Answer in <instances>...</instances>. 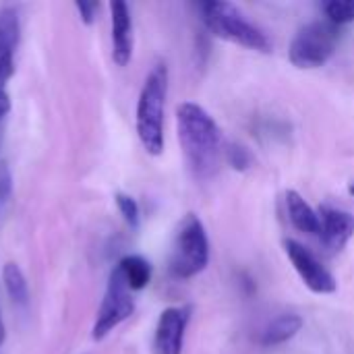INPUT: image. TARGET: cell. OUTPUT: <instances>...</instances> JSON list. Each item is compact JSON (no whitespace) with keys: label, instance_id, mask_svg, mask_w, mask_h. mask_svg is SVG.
<instances>
[{"label":"cell","instance_id":"obj_1","mask_svg":"<svg viewBox=\"0 0 354 354\" xmlns=\"http://www.w3.org/2000/svg\"><path fill=\"white\" fill-rule=\"evenodd\" d=\"M176 131L191 172L209 178L222 156V131L214 116L195 102H183L176 108Z\"/></svg>","mask_w":354,"mask_h":354},{"label":"cell","instance_id":"obj_2","mask_svg":"<svg viewBox=\"0 0 354 354\" xmlns=\"http://www.w3.org/2000/svg\"><path fill=\"white\" fill-rule=\"evenodd\" d=\"M166 95H168V66L166 62H156L147 73L139 100L135 127L143 149L149 156L164 153V116H166Z\"/></svg>","mask_w":354,"mask_h":354},{"label":"cell","instance_id":"obj_3","mask_svg":"<svg viewBox=\"0 0 354 354\" xmlns=\"http://www.w3.org/2000/svg\"><path fill=\"white\" fill-rule=\"evenodd\" d=\"M201 12L203 25L220 39H226L230 44L243 46L247 50H255L261 54L272 52V41L270 37L253 25L232 2L224 0H207L197 4Z\"/></svg>","mask_w":354,"mask_h":354},{"label":"cell","instance_id":"obj_4","mask_svg":"<svg viewBox=\"0 0 354 354\" xmlns=\"http://www.w3.org/2000/svg\"><path fill=\"white\" fill-rule=\"evenodd\" d=\"M209 263V236L195 214H187L172 243V253L168 261V270L176 280H189L201 274Z\"/></svg>","mask_w":354,"mask_h":354},{"label":"cell","instance_id":"obj_5","mask_svg":"<svg viewBox=\"0 0 354 354\" xmlns=\"http://www.w3.org/2000/svg\"><path fill=\"white\" fill-rule=\"evenodd\" d=\"M340 27L330 21H313L297 31L290 41L288 58L297 68H319L336 52Z\"/></svg>","mask_w":354,"mask_h":354},{"label":"cell","instance_id":"obj_6","mask_svg":"<svg viewBox=\"0 0 354 354\" xmlns=\"http://www.w3.org/2000/svg\"><path fill=\"white\" fill-rule=\"evenodd\" d=\"M133 313H135V299L131 295V288L122 280L120 272L114 268L110 278H108V286H106L102 305L97 309V317H95V324L91 330V338L97 342L104 340L110 332H114Z\"/></svg>","mask_w":354,"mask_h":354},{"label":"cell","instance_id":"obj_7","mask_svg":"<svg viewBox=\"0 0 354 354\" xmlns=\"http://www.w3.org/2000/svg\"><path fill=\"white\" fill-rule=\"evenodd\" d=\"M284 251L295 268V272L299 274V278L303 280V284L315 292V295H334L338 290V282L334 278V274L299 241L286 239L284 241Z\"/></svg>","mask_w":354,"mask_h":354},{"label":"cell","instance_id":"obj_8","mask_svg":"<svg viewBox=\"0 0 354 354\" xmlns=\"http://www.w3.org/2000/svg\"><path fill=\"white\" fill-rule=\"evenodd\" d=\"M189 317L191 311L187 307H168L160 313L151 344L153 354H183Z\"/></svg>","mask_w":354,"mask_h":354},{"label":"cell","instance_id":"obj_9","mask_svg":"<svg viewBox=\"0 0 354 354\" xmlns=\"http://www.w3.org/2000/svg\"><path fill=\"white\" fill-rule=\"evenodd\" d=\"M319 222H322V241L330 251H342L348 241L354 236V216L351 212L324 203L319 207Z\"/></svg>","mask_w":354,"mask_h":354},{"label":"cell","instance_id":"obj_10","mask_svg":"<svg viewBox=\"0 0 354 354\" xmlns=\"http://www.w3.org/2000/svg\"><path fill=\"white\" fill-rule=\"evenodd\" d=\"M112 17V60L118 66H127L133 58L135 35H133V17L131 8L122 0L110 2Z\"/></svg>","mask_w":354,"mask_h":354},{"label":"cell","instance_id":"obj_11","mask_svg":"<svg viewBox=\"0 0 354 354\" xmlns=\"http://www.w3.org/2000/svg\"><path fill=\"white\" fill-rule=\"evenodd\" d=\"M21 37V23L19 12L12 6L0 8V87L12 77L15 73V54Z\"/></svg>","mask_w":354,"mask_h":354},{"label":"cell","instance_id":"obj_12","mask_svg":"<svg viewBox=\"0 0 354 354\" xmlns=\"http://www.w3.org/2000/svg\"><path fill=\"white\" fill-rule=\"evenodd\" d=\"M286 209H288L290 224L299 232H305V234H311V236H319V232H322L319 214L307 203V199L299 191H295V189L286 191Z\"/></svg>","mask_w":354,"mask_h":354},{"label":"cell","instance_id":"obj_13","mask_svg":"<svg viewBox=\"0 0 354 354\" xmlns=\"http://www.w3.org/2000/svg\"><path fill=\"white\" fill-rule=\"evenodd\" d=\"M301 330H303V317L297 315V313H284V315L276 317L261 332L259 342L263 346H278V344H284V342L292 340Z\"/></svg>","mask_w":354,"mask_h":354},{"label":"cell","instance_id":"obj_14","mask_svg":"<svg viewBox=\"0 0 354 354\" xmlns=\"http://www.w3.org/2000/svg\"><path fill=\"white\" fill-rule=\"evenodd\" d=\"M116 270L120 272L122 280L127 282V286L131 288V292L143 290L147 288V284L151 282V263L141 257V255H127L118 261Z\"/></svg>","mask_w":354,"mask_h":354},{"label":"cell","instance_id":"obj_15","mask_svg":"<svg viewBox=\"0 0 354 354\" xmlns=\"http://www.w3.org/2000/svg\"><path fill=\"white\" fill-rule=\"evenodd\" d=\"M2 282L6 288L8 299L12 301V305L17 307H27L29 303V286H27V278L23 274V270L17 263H4L2 268Z\"/></svg>","mask_w":354,"mask_h":354},{"label":"cell","instance_id":"obj_16","mask_svg":"<svg viewBox=\"0 0 354 354\" xmlns=\"http://www.w3.org/2000/svg\"><path fill=\"white\" fill-rule=\"evenodd\" d=\"M324 12L336 27L354 23V0H330L324 4Z\"/></svg>","mask_w":354,"mask_h":354},{"label":"cell","instance_id":"obj_17","mask_svg":"<svg viewBox=\"0 0 354 354\" xmlns=\"http://www.w3.org/2000/svg\"><path fill=\"white\" fill-rule=\"evenodd\" d=\"M224 156H226L228 166H232L239 172H247L253 166V153L245 145H241V143H230L224 149Z\"/></svg>","mask_w":354,"mask_h":354},{"label":"cell","instance_id":"obj_18","mask_svg":"<svg viewBox=\"0 0 354 354\" xmlns=\"http://www.w3.org/2000/svg\"><path fill=\"white\" fill-rule=\"evenodd\" d=\"M114 201H116V207H118L120 216L124 218V222L131 228H137L139 220H141V212H139V203L135 201V197H131L127 193H116Z\"/></svg>","mask_w":354,"mask_h":354},{"label":"cell","instance_id":"obj_19","mask_svg":"<svg viewBox=\"0 0 354 354\" xmlns=\"http://www.w3.org/2000/svg\"><path fill=\"white\" fill-rule=\"evenodd\" d=\"M12 199V174L6 162H0V218L8 209Z\"/></svg>","mask_w":354,"mask_h":354},{"label":"cell","instance_id":"obj_20","mask_svg":"<svg viewBox=\"0 0 354 354\" xmlns=\"http://www.w3.org/2000/svg\"><path fill=\"white\" fill-rule=\"evenodd\" d=\"M75 8L79 12V19L85 23V25H91L97 17V10H100V4L97 2H75Z\"/></svg>","mask_w":354,"mask_h":354},{"label":"cell","instance_id":"obj_21","mask_svg":"<svg viewBox=\"0 0 354 354\" xmlns=\"http://www.w3.org/2000/svg\"><path fill=\"white\" fill-rule=\"evenodd\" d=\"M8 112H10V97L4 91V87H0V124L4 122V118H6Z\"/></svg>","mask_w":354,"mask_h":354},{"label":"cell","instance_id":"obj_22","mask_svg":"<svg viewBox=\"0 0 354 354\" xmlns=\"http://www.w3.org/2000/svg\"><path fill=\"white\" fill-rule=\"evenodd\" d=\"M4 336H6V332H4V324H2V317H0V346L4 344Z\"/></svg>","mask_w":354,"mask_h":354},{"label":"cell","instance_id":"obj_23","mask_svg":"<svg viewBox=\"0 0 354 354\" xmlns=\"http://www.w3.org/2000/svg\"><path fill=\"white\" fill-rule=\"evenodd\" d=\"M348 193H351V195L354 197V185H351V187H348Z\"/></svg>","mask_w":354,"mask_h":354}]
</instances>
